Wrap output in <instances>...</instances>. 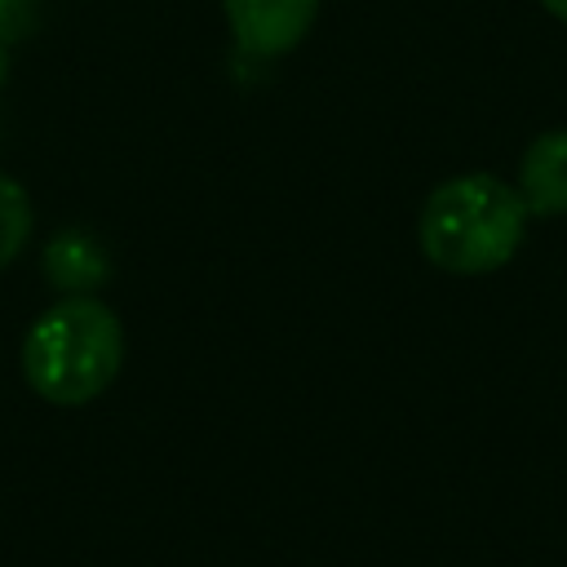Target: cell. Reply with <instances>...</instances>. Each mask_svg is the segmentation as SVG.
I'll use <instances>...</instances> for the list:
<instances>
[{"mask_svg": "<svg viewBox=\"0 0 567 567\" xmlns=\"http://www.w3.org/2000/svg\"><path fill=\"white\" fill-rule=\"evenodd\" d=\"M40 270L58 297H97V288L111 279V257L97 235L66 226L44 244Z\"/></svg>", "mask_w": 567, "mask_h": 567, "instance_id": "4", "label": "cell"}, {"mask_svg": "<svg viewBox=\"0 0 567 567\" xmlns=\"http://www.w3.org/2000/svg\"><path fill=\"white\" fill-rule=\"evenodd\" d=\"M4 80H9V44H0V89H4Z\"/></svg>", "mask_w": 567, "mask_h": 567, "instance_id": "8", "label": "cell"}, {"mask_svg": "<svg viewBox=\"0 0 567 567\" xmlns=\"http://www.w3.org/2000/svg\"><path fill=\"white\" fill-rule=\"evenodd\" d=\"M540 4H545L554 18H563V22H567V0H540Z\"/></svg>", "mask_w": 567, "mask_h": 567, "instance_id": "7", "label": "cell"}, {"mask_svg": "<svg viewBox=\"0 0 567 567\" xmlns=\"http://www.w3.org/2000/svg\"><path fill=\"white\" fill-rule=\"evenodd\" d=\"M323 0H221L235 44L252 58L292 53L319 22Z\"/></svg>", "mask_w": 567, "mask_h": 567, "instance_id": "3", "label": "cell"}, {"mask_svg": "<svg viewBox=\"0 0 567 567\" xmlns=\"http://www.w3.org/2000/svg\"><path fill=\"white\" fill-rule=\"evenodd\" d=\"M31 226H35V208H31L27 186L0 173V266L22 257V248L31 244Z\"/></svg>", "mask_w": 567, "mask_h": 567, "instance_id": "6", "label": "cell"}, {"mask_svg": "<svg viewBox=\"0 0 567 567\" xmlns=\"http://www.w3.org/2000/svg\"><path fill=\"white\" fill-rule=\"evenodd\" d=\"M514 190L527 217H567V128H549L523 151Z\"/></svg>", "mask_w": 567, "mask_h": 567, "instance_id": "5", "label": "cell"}, {"mask_svg": "<svg viewBox=\"0 0 567 567\" xmlns=\"http://www.w3.org/2000/svg\"><path fill=\"white\" fill-rule=\"evenodd\" d=\"M527 230V208L496 173H461L439 182L416 217L425 261L447 275H487L505 266Z\"/></svg>", "mask_w": 567, "mask_h": 567, "instance_id": "2", "label": "cell"}, {"mask_svg": "<svg viewBox=\"0 0 567 567\" xmlns=\"http://www.w3.org/2000/svg\"><path fill=\"white\" fill-rule=\"evenodd\" d=\"M124 368V323L102 297H58L22 337V377L53 408H80Z\"/></svg>", "mask_w": 567, "mask_h": 567, "instance_id": "1", "label": "cell"}]
</instances>
